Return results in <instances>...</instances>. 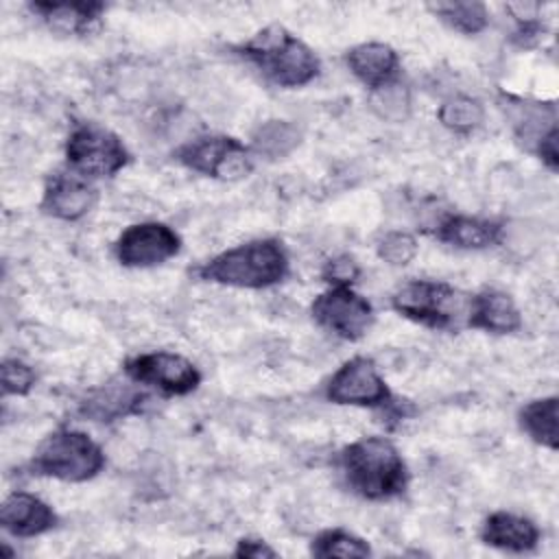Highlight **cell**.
<instances>
[{"instance_id": "6da1fadb", "label": "cell", "mask_w": 559, "mask_h": 559, "mask_svg": "<svg viewBox=\"0 0 559 559\" xmlns=\"http://www.w3.org/2000/svg\"><path fill=\"white\" fill-rule=\"evenodd\" d=\"M338 467L347 487L365 500H391L406 491L408 467L400 450L384 437H362L345 445Z\"/></svg>"}, {"instance_id": "7a4b0ae2", "label": "cell", "mask_w": 559, "mask_h": 559, "mask_svg": "<svg viewBox=\"0 0 559 559\" xmlns=\"http://www.w3.org/2000/svg\"><path fill=\"white\" fill-rule=\"evenodd\" d=\"M194 275L221 286L260 290L288 275V253L277 238H255L210 258Z\"/></svg>"}, {"instance_id": "3957f363", "label": "cell", "mask_w": 559, "mask_h": 559, "mask_svg": "<svg viewBox=\"0 0 559 559\" xmlns=\"http://www.w3.org/2000/svg\"><path fill=\"white\" fill-rule=\"evenodd\" d=\"M236 50L280 87L308 85L321 72V61L314 50L280 24L258 31Z\"/></svg>"}, {"instance_id": "277c9868", "label": "cell", "mask_w": 559, "mask_h": 559, "mask_svg": "<svg viewBox=\"0 0 559 559\" xmlns=\"http://www.w3.org/2000/svg\"><path fill=\"white\" fill-rule=\"evenodd\" d=\"M105 467L103 448L85 432L59 428L50 432L31 459V472L63 483H85Z\"/></svg>"}, {"instance_id": "5b68a950", "label": "cell", "mask_w": 559, "mask_h": 559, "mask_svg": "<svg viewBox=\"0 0 559 559\" xmlns=\"http://www.w3.org/2000/svg\"><path fill=\"white\" fill-rule=\"evenodd\" d=\"M467 301L448 282L411 280L393 293L391 308L400 317L430 330H459L467 317Z\"/></svg>"}, {"instance_id": "8992f818", "label": "cell", "mask_w": 559, "mask_h": 559, "mask_svg": "<svg viewBox=\"0 0 559 559\" xmlns=\"http://www.w3.org/2000/svg\"><path fill=\"white\" fill-rule=\"evenodd\" d=\"M131 162L124 142L96 122L76 124L66 140L68 170L94 181L120 173Z\"/></svg>"}, {"instance_id": "52a82bcc", "label": "cell", "mask_w": 559, "mask_h": 559, "mask_svg": "<svg viewBox=\"0 0 559 559\" xmlns=\"http://www.w3.org/2000/svg\"><path fill=\"white\" fill-rule=\"evenodd\" d=\"M175 157L186 168L221 181H236L253 170L251 148L229 135L197 138L179 146Z\"/></svg>"}, {"instance_id": "ba28073f", "label": "cell", "mask_w": 559, "mask_h": 559, "mask_svg": "<svg viewBox=\"0 0 559 559\" xmlns=\"http://www.w3.org/2000/svg\"><path fill=\"white\" fill-rule=\"evenodd\" d=\"M325 397L338 406L362 408H389L393 406V393L380 376L376 362L365 356L345 360L328 380Z\"/></svg>"}, {"instance_id": "9c48e42d", "label": "cell", "mask_w": 559, "mask_h": 559, "mask_svg": "<svg viewBox=\"0 0 559 559\" xmlns=\"http://www.w3.org/2000/svg\"><path fill=\"white\" fill-rule=\"evenodd\" d=\"M124 376L164 395H188L199 389L201 371L192 360L175 352H144L124 360Z\"/></svg>"}, {"instance_id": "30bf717a", "label": "cell", "mask_w": 559, "mask_h": 559, "mask_svg": "<svg viewBox=\"0 0 559 559\" xmlns=\"http://www.w3.org/2000/svg\"><path fill=\"white\" fill-rule=\"evenodd\" d=\"M312 319L343 341L362 338L373 325V306L352 286H330L314 297Z\"/></svg>"}, {"instance_id": "8fae6325", "label": "cell", "mask_w": 559, "mask_h": 559, "mask_svg": "<svg viewBox=\"0 0 559 559\" xmlns=\"http://www.w3.org/2000/svg\"><path fill=\"white\" fill-rule=\"evenodd\" d=\"M181 251L179 234L166 223H133L114 242L116 260L129 269H146L164 264Z\"/></svg>"}, {"instance_id": "7c38bea8", "label": "cell", "mask_w": 559, "mask_h": 559, "mask_svg": "<svg viewBox=\"0 0 559 559\" xmlns=\"http://www.w3.org/2000/svg\"><path fill=\"white\" fill-rule=\"evenodd\" d=\"M94 183L72 170H59L48 177L39 207L44 214L59 221H79L96 203Z\"/></svg>"}, {"instance_id": "4fadbf2b", "label": "cell", "mask_w": 559, "mask_h": 559, "mask_svg": "<svg viewBox=\"0 0 559 559\" xmlns=\"http://www.w3.org/2000/svg\"><path fill=\"white\" fill-rule=\"evenodd\" d=\"M57 513L48 502L28 491H13L0 507V524L13 537H37L57 526Z\"/></svg>"}, {"instance_id": "5bb4252c", "label": "cell", "mask_w": 559, "mask_h": 559, "mask_svg": "<svg viewBox=\"0 0 559 559\" xmlns=\"http://www.w3.org/2000/svg\"><path fill=\"white\" fill-rule=\"evenodd\" d=\"M465 325L491 334H511L522 328V314L509 293L483 288L467 301Z\"/></svg>"}, {"instance_id": "9a60e30c", "label": "cell", "mask_w": 559, "mask_h": 559, "mask_svg": "<svg viewBox=\"0 0 559 559\" xmlns=\"http://www.w3.org/2000/svg\"><path fill=\"white\" fill-rule=\"evenodd\" d=\"M345 63L349 72L371 92L395 83L400 74L397 52L382 41H365L347 50Z\"/></svg>"}, {"instance_id": "2e32d148", "label": "cell", "mask_w": 559, "mask_h": 559, "mask_svg": "<svg viewBox=\"0 0 559 559\" xmlns=\"http://www.w3.org/2000/svg\"><path fill=\"white\" fill-rule=\"evenodd\" d=\"M539 528L533 520L511 511L489 513L480 528L483 544L509 552H528L539 544Z\"/></svg>"}, {"instance_id": "e0dca14e", "label": "cell", "mask_w": 559, "mask_h": 559, "mask_svg": "<svg viewBox=\"0 0 559 559\" xmlns=\"http://www.w3.org/2000/svg\"><path fill=\"white\" fill-rule=\"evenodd\" d=\"M437 240L456 247V249H487L500 242L502 236V225L489 218H478V216H465V214H454L448 216L439 223L435 229Z\"/></svg>"}, {"instance_id": "ac0fdd59", "label": "cell", "mask_w": 559, "mask_h": 559, "mask_svg": "<svg viewBox=\"0 0 559 559\" xmlns=\"http://www.w3.org/2000/svg\"><path fill=\"white\" fill-rule=\"evenodd\" d=\"M31 11L37 13L52 31L63 35H87L100 20L103 2H31Z\"/></svg>"}, {"instance_id": "d6986e66", "label": "cell", "mask_w": 559, "mask_h": 559, "mask_svg": "<svg viewBox=\"0 0 559 559\" xmlns=\"http://www.w3.org/2000/svg\"><path fill=\"white\" fill-rule=\"evenodd\" d=\"M559 417V400L557 395L531 400L524 404L518 413L520 428L539 445L548 450L559 448V432H557V419Z\"/></svg>"}, {"instance_id": "ffe728a7", "label": "cell", "mask_w": 559, "mask_h": 559, "mask_svg": "<svg viewBox=\"0 0 559 559\" xmlns=\"http://www.w3.org/2000/svg\"><path fill=\"white\" fill-rule=\"evenodd\" d=\"M301 142V131L288 120H266L251 135V153L266 159L290 155Z\"/></svg>"}, {"instance_id": "44dd1931", "label": "cell", "mask_w": 559, "mask_h": 559, "mask_svg": "<svg viewBox=\"0 0 559 559\" xmlns=\"http://www.w3.org/2000/svg\"><path fill=\"white\" fill-rule=\"evenodd\" d=\"M148 400L146 393L133 391V389H103L98 391L90 402H85L83 413L94 417L96 421H111L120 415L140 413L142 404Z\"/></svg>"}, {"instance_id": "7402d4cb", "label": "cell", "mask_w": 559, "mask_h": 559, "mask_svg": "<svg viewBox=\"0 0 559 559\" xmlns=\"http://www.w3.org/2000/svg\"><path fill=\"white\" fill-rule=\"evenodd\" d=\"M430 9L441 22L463 35H476L489 24V11L483 2H437Z\"/></svg>"}, {"instance_id": "603a6c76", "label": "cell", "mask_w": 559, "mask_h": 559, "mask_svg": "<svg viewBox=\"0 0 559 559\" xmlns=\"http://www.w3.org/2000/svg\"><path fill=\"white\" fill-rule=\"evenodd\" d=\"M439 122L454 133H469L480 127L485 118L483 105L472 96H452L437 109Z\"/></svg>"}, {"instance_id": "cb8c5ba5", "label": "cell", "mask_w": 559, "mask_h": 559, "mask_svg": "<svg viewBox=\"0 0 559 559\" xmlns=\"http://www.w3.org/2000/svg\"><path fill=\"white\" fill-rule=\"evenodd\" d=\"M310 552L314 557H369L371 548L362 537L345 528H328L312 539Z\"/></svg>"}, {"instance_id": "d4e9b609", "label": "cell", "mask_w": 559, "mask_h": 559, "mask_svg": "<svg viewBox=\"0 0 559 559\" xmlns=\"http://www.w3.org/2000/svg\"><path fill=\"white\" fill-rule=\"evenodd\" d=\"M417 249H419V245H417L415 236H411L406 231H389L376 245L378 258L391 266L408 264L417 255Z\"/></svg>"}, {"instance_id": "484cf974", "label": "cell", "mask_w": 559, "mask_h": 559, "mask_svg": "<svg viewBox=\"0 0 559 559\" xmlns=\"http://www.w3.org/2000/svg\"><path fill=\"white\" fill-rule=\"evenodd\" d=\"M35 371L17 360V358H4L0 367V384L2 395H26L35 386Z\"/></svg>"}, {"instance_id": "4316f807", "label": "cell", "mask_w": 559, "mask_h": 559, "mask_svg": "<svg viewBox=\"0 0 559 559\" xmlns=\"http://www.w3.org/2000/svg\"><path fill=\"white\" fill-rule=\"evenodd\" d=\"M321 277L330 284V286H352L358 277H360V266L358 262L343 253V255H334L323 264Z\"/></svg>"}, {"instance_id": "83f0119b", "label": "cell", "mask_w": 559, "mask_h": 559, "mask_svg": "<svg viewBox=\"0 0 559 559\" xmlns=\"http://www.w3.org/2000/svg\"><path fill=\"white\" fill-rule=\"evenodd\" d=\"M557 138H559V131H557V124H550V129L546 133L539 135V140L535 142V153L539 155L542 164L557 173L559 170V148H557Z\"/></svg>"}, {"instance_id": "f1b7e54d", "label": "cell", "mask_w": 559, "mask_h": 559, "mask_svg": "<svg viewBox=\"0 0 559 559\" xmlns=\"http://www.w3.org/2000/svg\"><path fill=\"white\" fill-rule=\"evenodd\" d=\"M236 557H249V559H264V557H277V550L271 548L264 539H253V537H245L236 544L234 550Z\"/></svg>"}]
</instances>
